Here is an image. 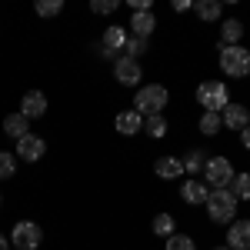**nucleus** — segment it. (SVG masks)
Wrapping results in <instances>:
<instances>
[{
    "label": "nucleus",
    "instance_id": "f8f14e48",
    "mask_svg": "<svg viewBox=\"0 0 250 250\" xmlns=\"http://www.w3.org/2000/svg\"><path fill=\"white\" fill-rule=\"evenodd\" d=\"M20 114L27 117V120H37V117L47 114V97L40 94V90H27L23 100H20Z\"/></svg>",
    "mask_w": 250,
    "mask_h": 250
},
{
    "label": "nucleus",
    "instance_id": "cd10ccee",
    "mask_svg": "<svg viewBox=\"0 0 250 250\" xmlns=\"http://www.w3.org/2000/svg\"><path fill=\"white\" fill-rule=\"evenodd\" d=\"M63 10V0H37V14L40 17H57Z\"/></svg>",
    "mask_w": 250,
    "mask_h": 250
},
{
    "label": "nucleus",
    "instance_id": "393cba45",
    "mask_svg": "<svg viewBox=\"0 0 250 250\" xmlns=\"http://www.w3.org/2000/svg\"><path fill=\"white\" fill-rule=\"evenodd\" d=\"M147 50H150V40H144V37H127V47H124V54H127V57H144V54H147Z\"/></svg>",
    "mask_w": 250,
    "mask_h": 250
},
{
    "label": "nucleus",
    "instance_id": "412c9836",
    "mask_svg": "<svg viewBox=\"0 0 250 250\" xmlns=\"http://www.w3.org/2000/svg\"><path fill=\"white\" fill-rule=\"evenodd\" d=\"M227 190H230L237 200H250V170L233 173V180H230V187H227Z\"/></svg>",
    "mask_w": 250,
    "mask_h": 250
},
{
    "label": "nucleus",
    "instance_id": "39448f33",
    "mask_svg": "<svg viewBox=\"0 0 250 250\" xmlns=\"http://www.w3.org/2000/svg\"><path fill=\"white\" fill-rule=\"evenodd\" d=\"M40 240H43V230L34 220H17L14 230H10V247L14 250H37Z\"/></svg>",
    "mask_w": 250,
    "mask_h": 250
},
{
    "label": "nucleus",
    "instance_id": "f704fd0d",
    "mask_svg": "<svg viewBox=\"0 0 250 250\" xmlns=\"http://www.w3.org/2000/svg\"><path fill=\"white\" fill-rule=\"evenodd\" d=\"M10 250H14V247H10Z\"/></svg>",
    "mask_w": 250,
    "mask_h": 250
},
{
    "label": "nucleus",
    "instance_id": "20e7f679",
    "mask_svg": "<svg viewBox=\"0 0 250 250\" xmlns=\"http://www.w3.org/2000/svg\"><path fill=\"white\" fill-rule=\"evenodd\" d=\"M197 104L204 107V114H220L230 104V90L224 80H204L197 87Z\"/></svg>",
    "mask_w": 250,
    "mask_h": 250
},
{
    "label": "nucleus",
    "instance_id": "72a5a7b5",
    "mask_svg": "<svg viewBox=\"0 0 250 250\" xmlns=\"http://www.w3.org/2000/svg\"><path fill=\"white\" fill-rule=\"evenodd\" d=\"M0 207H3V197H0Z\"/></svg>",
    "mask_w": 250,
    "mask_h": 250
},
{
    "label": "nucleus",
    "instance_id": "f3484780",
    "mask_svg": "<svg viewBox=\"0 0 250 250\" xmlns=\"http://www.w3.org/2000/svg\"><path fill=\"white\" fill-rule=\"evenodd\" d=\"M154 173L164 180H177V177H184V164H180V157H157Z\"/></svg>",
    "mask_w": 250,
    "mask_h": 250
},
{
    "label": "nucleus",
    "instance_id": "ddd939ff",
    "mask_svg": "<svg viewBox=\"0 0 250 250\" xmlns=\"http://www.w3.org/2000/svg\"><path fill=\"white\" fill-rule=\"evenodd\" d=\"M227 247L250 250V220H233L230 227H227Z\"/></svg>",
    "mask_w": 250,
    "mask_h": 250
},
{
    "label": "nucleus",
    "instance_id": "aec40b11",
    "mask_svg": "<svg viewBox=\"0 0 250 250\" xmlns=\"http://www.w3.org/2000/svg\"><path fill=\"white\" fill-rule=\"evenodd\" d=\"M150 230H154L157 237H164V240H167V237H173V233H177V220H173L170 213H157L154 224H150Z\"/></svg>",
    "mask_w": 250,
    "mask_h": 250
},
{
    "label": "nucleus",
    "instance_id": "6e6552de",
    "mask_svg": "<svg viewBox=\"0 0 250 250\" xmlns=\"http://www.w3.org/2000/svg\"><path fill=\"white\" fill-rule=\"evenodd\" d=\"M43 154H47V140L37 134H27L17 140V150H14V157L17 160H27V164H37V160H43Z\"/></svg>",
    "mask_w": 250,
    "mask_h": 250
},
{
    "label": "nucleus",
    "instance_id": "9b49d317",
    "mask_svg": "<svg viewBox=\"0 0 250 250\" xmlns=\"http://www.w3.org/2000/svg\"><path fill=\"white\" fill-rule=\"evenodd\" d=\"M220 114H224V117H220V120H224V127H230V130H237V134H240L244 127H250V110L244 107V104H233V100H230Z\"/></svg>",
    "mask_w": 250,
    "mask_h": 250
},
{
    "label": "nucleus",
    "instance_id": "0eeeda50",
    "mask_svg": "<svg viewBox=\"0 0 250 250\" xmlns=\"http://www.w3.org/2000/svg\"><path fill=\"white\" fill-rule=\"evenodd\" d=\"M114 80L120 87H137L140 80H144V70H140V60L127 57V54H120L114 60Z\"/></svg>",
    "mask_w": 250,
    "mask_h": 250
},
{
    "label": "nucleus",
    "instance_id": "7c9ffc66",
    "mask_svg": "<svg viewBox=\"0 0 250 250\" xmlns=\"http://www.w3.org/2000/svg\"><path fill=\"white\" fill-rule=\"evenodd\" d=\"M240 144L250 150V127H244V130H240Z\"/></svg>",
    "mask_w": 250,
    "mask_h": 250
},
{
    "label": "nucleus",
    "instance_id": "423d86ee",
    "mask_svg": "<svg viewBox=\"0 0 250 250\" xmlns=\"http://www.w3.org/2000/svg\"><path fill=\"white\" fill-rule=\"evenodd\" d=\"M233 180V164L227 157H207V164H204V184L207 187H230Z\"/></svg>",
    "mask_w": 250,
    "mask_h": 250
},
{
    "label": "nucleus",
    "instance_id": "4be33fe9",
    "mask_svg": "<svg viewBox=\"0 0 250 250\" xmlns=\"http://www.w3.org/2000/svg\"><path fill=\"white\" fill-rule=\"evenodd\" d=\"M220 127H224L220 114H204L200 120H197V130H200L204 137H217V134H220Z\"/></svg>",
    "mask_w": 250,
    "mask_h": 250
},
{
    "label": "nucleus",
    "instance_id": "2eb2a0df",
    "mask_svg": "<svg viewBox=\"0 0 250 250\" xmlns=\"http://www.w3.org/2000/svg\"><path fill=\"white\" fill-rule=\"evenodd\" d=\"M240 37H244V23H240L237 17L220 20V47H237Z\"/></svg>",
    "mask_w": 250,
    "mask_h": 250
},
{
    "label": "nucleus",
    "instance_id": "f03ea898",
    "mask_svg": "<svg viewBox=\"0 0 250 250\" xmlns=\"http://www.w3.org/2000/svg\"><path fill=\"white\" fill-rule=\"evenodd\" d=\"M237 197H233L227 187H217V190H210V197H207V213H210V224H233L237 220Z\"/></svg>",
    "mask_w": 250,
    "mask_h": 250
},
{
    "label": "nucleus",
    "instance_id": "473e14b6",
    "mask_svg": "<svg viewBox=\"0 0 250 250\" xmlns=\"http://www.w3.org/2000/svg\"><path fill=\"white\" fill-rule=\"evenodd\" d=\"M213 250H230V247H227V244H224V247H213Z\"/></svg>",
    "mask_w": 250,
    "mask_h": 250
},
{
    "label": "nucleus",
    "instance_id": "9d476101",
    "mask_svg": "<svg viewBox=\"0 0 250 250\" xmlns=\"http://www.w3.org/2000/svg\"><path fill=\"white\" fill-rule=\"evenodd\" d=\"M127 27H130V37H144V40H150V34L157 30V17H154V10H134Z\"/></svg>",
    "mask_w": 250,
    "mask_h": 250
},
{
    "label": "nucleus",
    "instance_id": "4468645a",
    "mask_svg": "<svg viewBox=\"0 0 250 250\" xmlns=\"http://www.w3.org/2000/svg\"><path fill=\"white\" fill-rule=\"evenodd\" d=\"M207 197H210V187H207L204 180H187V184L180 187V200H184V204H190V207L207 204Z\"/></svg>",
    "mask_w": 250,
    "mask_h": 250
},
{
    "label": "nucleus",
    "instance_id": "a211bd4d",
    "mask_svg": "<svg viewBox=\"0 0 250 250\" xmlns=\"http://www.w3.org/2000/svg\"><path fill=\"white\" fill-rule=\"evenodd\" d=\"M3 134L14 137V140L27 137V134H30V120L20 114V110H17V114H7V117H3Z\"/></svg>",
    "mask_w": 250,
    "mask_h": 250
},
{
    "label": "nucleus",
    "instance_id": "b1692460",
    "mask_svg": "<svg viewBox=\"0 0 250 250\" xmlns=\"http://www.w3.org/2000/svg\"><path fill=\"white\" fill-rule=\"evenodd\" d=\"M144 130H147L150 137H157V140L167 137V120H164V114L160 117H144Z\"/></svg>",
    "mask_w": 250,
    "mask_h": 250
},
{
    "label": "nucleus",
    "instance_id": "5701e85b",
    "mask_svg": "<svg viewBox=\"0 0 250 250\" xmlns=\"http://www.w3.org/2000/svg\"><path fill=\"white\" fill-rule=\"evenodd\" d=\"M180 164H184V170H187V173H197V170H204L207 154H204V150H187V157H180Z\"/></svg>",
    "mask_w": 250,
    "mask_h": 250
},
{
    "label": "nucleus",
    "instance_id": "2f4dec72",
    "mask_svg": "<svg viewBox=\"0 0 250 250\" xmlns=\"http://www.w3.org/2000/svg\"><path fill=\"white\" fill-rule=\"evenodd\" d=\"M0 250H10V237H3V233H0Z\"/></svg>",
    "mask_w": 250,
    "mask_h": 250
},
{
    "label": "nucleus",
    "instance_id": "6ab92c4d",
    "mask_svg": "<svg viewBox=\"0 0 250 250\" xmlns=\"http://www.w3.org/2000/svg\"><path fill=\"white\" fill-rule=\"evenodd\" d=\"M193 10H197V17L204 20V23H217V20L224 17V3L220 0H197Z\"/></svg>",
    "mask_w": 250,
    "mask_h": 250
},
{
    "label": "nucleus",
    "instance_id": "bb28decb",
    "mask_svg": "<svg viewBox=\"0 0 250 250\" xmlns=\"http://www.w3.org/2000/svg\"><path fill=\"white\" fill-rule=\"evenodd\" d=\"M14 173H17V157L0 150V180H10Z\"/></svg>",
    "mask_w": 250,
    "mask_h": 250
},
{
    "label": "nucleus",
    "instance_id": "c85d7f7f",
    "mask_svg": "<svg viewBox=\"0 0 250 250\" xmlns=\"http://www.w3.org/2000/svg\"><path fill=\"white\" fill-rule=\"evenodd\" d=\"M117 7H120L117 0H94V3H90V10H94V14H100V17H107V14H114Z\"/></svg>",
    "mask_w": 250,
    "mask_h": 250
},
{
    "label": "nucleus",
    "instance_id": "c756f323",
    "mask_svg": "<svg viewBox=\"0 0 250 250\" xmlns=\"http://www.w3.org/2000/svg\"><path fill=\"white\" fill-rule=\"evenodd\" d=\"M187 10H193L190 0H173V14H187Z\"/></svg>",
    "mask_w": 250,
    "mask_h": 250
},
{
    "label": "nucleus",
    "instance_id": "7ed1b4c3",
    "mask_svg": "<svg viewBox=\"0 0 250 250\" xmlns=\"http://www.w3.org/2000/svg\"><path fill=\"white\" fill-rule=\"evenodd\" d=\"M217 60H220V70H224L227 77H233V80L250 77V50L244 43H237V47H220Z\"/></svg>",
    "mask_w": 250,
    "mask_h": 250
},
{
    "label": "nucleus",
    "instance_id": "a878e982",
    "mask_svg": "<svg viewBox=\"0 0 250 250\" xmlns=\"http://www.w3.org/2000/svg\"><path fill=\"white\" fill-rule=\"evenodd\" d=\"M164 250H197V240L187 237V233H173V237H167V247Z\"/></svg>",
    "mask_w": 250,
    "mask_h": 250
},
{
    "label": "nucleus",
    "instance_id": "dca6fc26",
    "mask_svg": "<svg viewBox=\"0 0 250 250\" xmlns=\"http://www.w3.org/2000/svg\"><path fill=\"white\" fill-rule=\"evenodd\" d=\"M117 134H124V137H134L144 130V117L137 114V110H124V114H117Z\"/></svg>",
    "mask_w": 250,
    "mask_h": 250
},
{
    "label": "nucleus",
    "instance_id": "f257e3e1",
    "mask_svg": "<svg viewBox=\"0 0 250 250\" xmlns=\"http://www.w3.org/2000/svg\"><path fill=\"white\" fill-rule=\"evenodd\" d=\"M167 104H170V90L164 83H144L134 97V110L140 117H160Z\"/></svg>",
    "mask_w": 250,
    "mask_h": 250
},
{
    "label": "nucleus",
    "instance_id": "1a4fd4ad",
    "mask_svg": "<svg viewBox=\"0 0 250 250\" xmlns=\"http://www.w3.org/2000/svg\"><path fill=\"white\" fill-rule=\"evenodd\" d=\"M127 37H130V30H127V27L110 23V27H107V34H104V40H100V47H104V50L117 60L120 54H124V47H127Z\"/></svg>",
    "mask_w": 250,
    "mask_h": 250
}]
</instances>
